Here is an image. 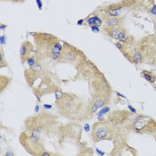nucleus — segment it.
<instances>
[{
  "mask_svg": "<svg viewBox=\"0 0 156 156\" xmlns=\"http://www.w3.org/2000/svg\"><path fill=\"white\" fill-rule=\"evenodd\" d=\"M79 49L75 48L71 45L63 42V52H62V61L67 62H74L79 58Z\"/></svg>",
  "mask_w": 156,
  "mask_h": 156,
  "instance_id": "obj_2",
  "label": "nucleus"
},
{
  "mask_svg": "<svg viewBox=\"0 0 156 156\" xmlns=\"http://www.w3.org/2000/svg\"><path fill=\"white\" fill-rule=\"evenodd\" d=\"M34 96H36L37 99V101H38V102H40V101H41V100H40V96H38V95H37V92H35V91H34Z\"/></svg>",
  "mask_w": 156,
  "mask_h": 156,
  "instance_id": "obj_30",
  "label": "nucleus"
},
{
  "mask_svg": "<svg viewBox=\"0 0 156 156\" xmlns=\"http://www.w3.org/2000/svg\"><path fill=\"white\" fill-rule=\"evenodd\" d=\"M106 104V99L104 97H97L95 99L90 106V113H94L96 112L97 110L104 107Z\"/></svg>",
  "mask_w": 156,
  "mask_h": 156,
  "instance_id": "obj_6",
  "label": "nucleus"
},
{
  "mask_svg": "<svg viewBox=\"0 0 156 156\" xmlns=\"http://www.w3.org/2000/svg\"><path fill=\"white\" fill-rule=\"evenodd\" d=\"M40 155L42 156H49L51 155V154L50 153H48V152H43V153H41V154H39Z\"/></svg>",
  "mask_w": 156,
  "mask_h": 156,
  "instance_id": "obj_27",
  "label": "nucleus"
},
{
  "mask_svg": "<svg viewBox=\"0 0 156 156\" xmlns=\"http://www.w3.org/2000/svg\"><path fill=\"white\" fill-rule=\"evenodd\" d=\"M155 44H156V37H155Z\"/></svg>",
  "mask_w": 156,
  "mask_h": 156,
  "instance_id": "obj_35",
  "label": "nucleus"
},
{
  "mask_svg": "<svg viewBox=\"0 0 156 156\" xmlns=\"http://www.w3.org/2000/svg\"><path fill=\"white\" fill-rule=\"evenodd\" d=\"M124 45H125V44L121 43V42H120V41H117V42L115 43L116 48H118L119 50H120V51H124V49H125V48H124Z\"/></svg>",
  "mask_w": 156,
  "mask_h": 156,
  "instance_id": "obj_16",
  "label": "nucleus"
},
{
  "mask_svg": "<svg viewBox=\"0 0 156 156\" xmlns=\"http://www.w3.org/2000/svg\"><path fill=\"white\" fill-rule=\"evenodd\" d=\"M30 69L33 70V72H35V73H37V74H39V73L42 72V66H41L38 62H36L33 66H31Z\"/></svg>",
  "mask_w": 156,
  "mask_h": 156,
  "instance_id": "obj_12",
  "label": "nucleus"
},
{
  "mask_svg": "<svg viewBox=\"0 0 156 156\" xmlns=\"http://www.w3.org/2000/svg\"><path fill=\"white\" fill-rule=\"evenodd\" d=\"M116 94L118 95L119 96H120V97H122V98H126V96H123V95H121V94H120V93H118V92H116Z\"/></svg>",
  "mask_w": 156,
  "mask_h": 156,
  "instance_id": "obj_33",
  "label": "nucleus"
},
{
  "mask_svg": "<svg viewBox=\"0 0 156 156\" xmlns=\"http://www.w3.org/2000/svg\"><path fill=\"white\" fill-rule=\"evenodd\" d=\"M87 24L91 26H102L104 23V20L99 16V15H91L87 19Z\"/></svg>",
  "mask_w": 156,
  "mask_h": 156,
  "instance_id": "obj_8",
  "label": "nucleus"
},
{
  "mask_svg": "<svg viewBox=\"0 0 156 156\" xmlns=\"http://www.w3.org/2000/svg\"><path fill=\"white\" fill-rule=\"evenodd\" d=\"M129 58L135 63H141L143 62L144 56H143V54L141 53V51L136 49V50H134L132 53H131Z\"/></svg>",
  "mask_w": 156,
  "mask_h": 156,
  "instance_id": "obj_9",
  "label": "nucleus"
},
{
  "mask_svg": "<svg viewBox=\"0 0 156 156\" xmlns=\"http://www.w3.org/2000/svg\"><path fill=\"white\" fill-rule=\"evenodd\" d=\"M143 75H144V78L146 80H148L149 82H151V83H154V81H155V77L151 73V72H148L147 71H144L143 72Z\"/></svg>",
  "mask_w": 156,
  "mask_h": 156,
  "instance_id": "obj_11",
  "label": "nucleus"
},
{
  "mask_svg": "<svg viewBox=\"0 0 156 156\" xmlns=\"http://www.w3.org/2000/svg\"><path fill=\"white\" fill-rule=\"evenodd\" d=\"M5 155H6V156L14 155V154H13V153H12V152H8V153H6V154H5Z\"/></svg>",
  "mask_w": 156,
  "mask_h": 156,
  "instance_id": "obj_32",
  "label": "nucleus"
},
{
  "mask_svg": "<svg viewBox=\"0 0 156 156\" xmlns=\"http://www.w3.org/2000/svg\"><path fill=\"white\" fill-rule=\"evenodd\" d=\"M43 107L45 109H52V105H43Z\"/></svg>",
  "mask_w": 156,
  "mask_h": 156,
  "instance_id": "obj_29",
  "label": "nucleus"
},
{
  "mask_svg": "<svg viewBox=\"0 0 156 156\" xmlns=\"http://www.w3.org/2000/svg\"><path fill=\"white\" fill-rule=\"evenodd\" d=\"M150 12H152L154 15H156V5H154L153 7H152V9H151V11Z\"/></svg>",
  "mask_w": 156,
  "mask_h": 156,
  "instance_id": "obj_24",
  "label": "nucleus"
},
{
  "mask_svg": "<svg viewBox=\"0 0 156 156\" xmlns=\"http://www.w3.org/2000/svg\"><path fill=\"white\" fill-rule=\"evenodd\" d=\"M110 110H111V108L109 106H104V107H102V108L99 110V112L97 113V116H104L105 114L108 113L109 112H110Z\"/></svg>",
  "mask_w": 156,
  "mask_h": 156,
  "instance_id": "obj_13",
  "label": "nucleus"
},
{
  "mask_svg": "<svg viewBox=\"0 0 156 156\" xmlns=\"http://www.w3.org/2000/svg\"><path fill=\"white\" fill-rule=\"evenodd\" d=\"M124 29L120 27H113V28H109V27H105V31L111 38H113L115 40H118V37L120 34L122 32Z\"/></svg>",
  "mask_w": 156,
  "mask_h": 156,
  "instance_id": "obj_5",
  "label": "nucleus"
},
{
  "mask_svg": "<svg viewBox=\"0 0 156 156\" xmlns=\"http://www.w3.org/2000/svg\"><path fill=\"white\" fill-rule=\"evenodd\" d=\"M152 121L153 120H151L147 117H142V116L138 117L133 123V129L136 132H144V130L149 127V125Z\"/></svg>",
  "mask_w": 156,
  "mask_h": 156,
  "instance_id": "obj_3",
  "label": "nucleus"
},
{
  "mask_svg": "<svg viewBox=\"0 0 156 156\" xmlns=\"http://www.w3.org/2000/svg\"><path fill=\"white\" fill-rule=\"evenodd\" d=\"M123 7L121 5L119 6H116V7H112V6H110L108 9H107V14H108V17H119L120 14V12L122 11Z\"/></svg>",
  "mask_w": 156,
  "mask_h": 156,
  "instance_id": "obj_10",
  "label": "nucleus"
},
{
  "mask_svg": "<svg viewBox=\"0 0 156 156\" xmlns=\"http://www.w3.org/2000/svg\"><path fill=\"white\" fill-rule=\"evenodd\" d=\"M0 42H1V45H4L6 43V36L5 35H2L0 37Z\"/></svg>",
  "mask_w": 156,
  "mask_h": 156,
  "instance_id": "obj_19",
  "label": "nucleus"
},
{
  "mask_svg": "<svg viewBox=\"0 0 156 156\" xmlns=\"http://www.w3.org/2000/svg\"><path fill=\"white\" fill-rule=\"evenodd\" d=\"M8 1H14L15 2V0H8Z\"/></svg>",
  "mask_w": 156,
  "mask_h": 156,
  "instance_id": "obj_34",
  "label": "nucleus"
},
{
  "mask_svg": "<svg viewBox=\"0 0 156 156\" xmlns=\"http://www.w3.org/2000/svg\"><path fill=\"white\" fill-rule=\"evenodd\" d=\"M151 62L154 63V64H156V49L153 52V54H152V56H151Z\"/></svg>",
  "mask_w": 156,
  "mask_h": 156,
  "instance_id": "obj_17",
  "label": "nucleus"
},
{
  "mask_svg": "<svg viewBox=\"0 0 156 156\" xmlns=\"http://www.w3.org/2000/svg\"><path fill=\"white\" fill-rule=\"evenodd\" d=\"M6 25L5 24H4V23H1L0 24V29H1V30H4L5 29H6Z\"/></svg>",
  "mask_w": 156,
  "mask_h": 156,
  "instance_id": "obj_28",
  "label": "nucleus"
},
{
  "mask_svg": "<svg viewBox=\"0 0 156 156\" xmlns=\"http://www.w3.org/2000/svg\"><path fill=\"white\" fill-rule=\"evenodd\" d=\"M96 153L98 154H100V155H105V152H102V151H100L98 148H96Z\"/></svg>",
  "mask_w": 156,
  "mask_h": 156,
  "instance_id": "obj_26",
  "label": "nucleus"
},
{
  "mask_svg": "<svg viewBox=\"0 0 156 156\" xmlns=\"http://www.w3.org/2000/svg\"><path fill=\"white\" fill-rule=\"evenodd\" d=\"M128 107H129V109L131 111V112H133V113H136V110L131 105H128Z\"/></svg>",
  "mask_w": 156,
  "mask_h": 156,
  "instance_id": "obj_22",
  "label": "nucleus"
},
{
  "mask_svg": "<svg viewBox=\"0 0 156 156\" xmlns=\"http://www.w3.org/2000/svg\"><path fill=\"white\" fill-rule=\"evenodd\" d=\"M37 5V7H38V10H42L43 8V4H42V1L41 0H36Z\"/></svg>",
  "mask_w": 156,
  "mask_h": 156,
  "instance_id": "obj_20",
  "label": "nucleus"
},
{
  "mask_svg": "<svg viewBox=\"0 0 156 156\" xmlns=\"http://www.w3.org/2000/svg\"><path fill=\"white\" fill-rule=\"evenodd\" d=\"M32 50H33V45L30 42L24 41L22 44L21 48H20V57H21L23 62H26V60L30 57Z\"/></svg>",
  "mask_w": 156,
  "mask_h": 156,
  "instance_id": "obj_4",
  "label": "nucleus"
},
{
  "mask_svg": "<svg viewBox=\"0 0 156 156\" xmlns=\"http://www.w3.org/2000/svg\"><path fill=\"white\" fill-rule=\"evenodd\" d=\"M38 112H39V105H37L36 106H35V112L37 113Z\"/></svg>",
  "mask_w": 156,
  "mask_h": 156,
  "instance_id": "obj_31",
  "label": "nucleus"
},
{
  "mask_svg": "<svg viewBox=\"0 0 156 156\" xmlns=\"http://www.w3.org/2000/svg\"><path fill=\"white\" fill-rule=\"evenodd\" d=\"M104 23L105 24V27L113 28V27H120L122 24V19L119 17H106L104 20Z\"/></svg>",
  "mask_w": 156,
  "mask_h": 156,
  "instance_id": "obj_7",
  "label": "nucleus"
},
{
  "mask_svg": "<svg viewBox=\"0 0 156 156\" xmlns=\"http://www.w3.org/2000/svg\"><path fill=\"white\" fill-rule=\"evenodd\" d=\"M90 29H91L92 32H95V33H98L100 31V29H99L98 26H91Z\"/></svg>",
  "mask_w": 156,
  "mask_h": 156,
  "instance_id": "obj_18",
  "label": "nucleus"
},
{
  "mask_svg": "<svg viewBox=\"0 0 156 156\" xmlns=\"http://www.w3.org/2000/svg\"><path fill=\"white\" fill-rule=\"evenodd\" d=\"M26 62H27V64H28L30 67L33 66V65L37 62L36 59H35V56H30V57L26 60Z\"/></svg>",
  "mask_w": 156,
  "mask_h": 156,
  "instance_id": "obj_14",
  "label": "nucleus"
},
{
  "mask_svg": "<svg viewBox=\"0 0 156 156\" xmlns=\"http://www.w3.org/2000/svg\"><path fill=\"white\" fill-rule=\"evenodd\" d=\"M55 96L56 100L59 101V100H62V98L63 97V93H62L61 90H56V91L55 92Z\"/></svg>",
  "mask_w": 156,
  "mask_h": 156,
  "instance_id": "obj_15",
  "label": "nucleus"
},
{
  "mask_svg": "<svg viewBox=\"0 0 156 156\" xmlns=\"http://www.w3.org/2000/svg\"><path fill=\"white\" fill-rule=\"evenodd\" d=\"M84 22H85V20L84 19H80V20H79L78 22H77V25H82V24L84 23Z\"/></svg>",
  "mask_w": 156,
  "mask_h": 156,
  "instance_id": "obj_25",
  "label": "nucleus"
},
{
  "mask_svg": "<svg viewBox=\"0 0 156 156\" xmlns=\"http://www.w3.org/2000/svg\"><path fill=\"white\" fill-rule=\"evenodd\" d=\"M0 62H1V64L3 66V63H4V52H3L2 49H1V52H0Z\"/></svg>",
  "mask_w": 156,
  "mask_h": 156,
  "instance_id": "obj_21",
  "label": "nucleus"
},
{
  "mask_svg": "<svg viewBox=\"0 0 156 156\" xmlns=\"http://www.w3.org/2000/svg\"><path fill=\"white\" fill-rule=\"evenodd\" d=\"M84 129L86 132H88V131L90 130V126H89V124H85Z\"/></svg>",
  "mask_w": 156,
  "mask_h": 156,
  "instance_id": "obj_23",
  "label": "nucleus"
},
{
  "mask_svg": "<svg viewBox=\"0 0 156 156\" xmlns=\"http://www.w3.org/2000/svg\"><path fill=\"white\" fill-rule=\"evenodd\" d=\"M109 134L108 128L102 123V121L94 124L92 129V137L95 142L104 140L107 137Z\"/></svg>",
  "mask_w": 156,
  "mask_h": 156,
  "instance_id": "obj_1",
  "label": "nucleus"
}]
</instances>
